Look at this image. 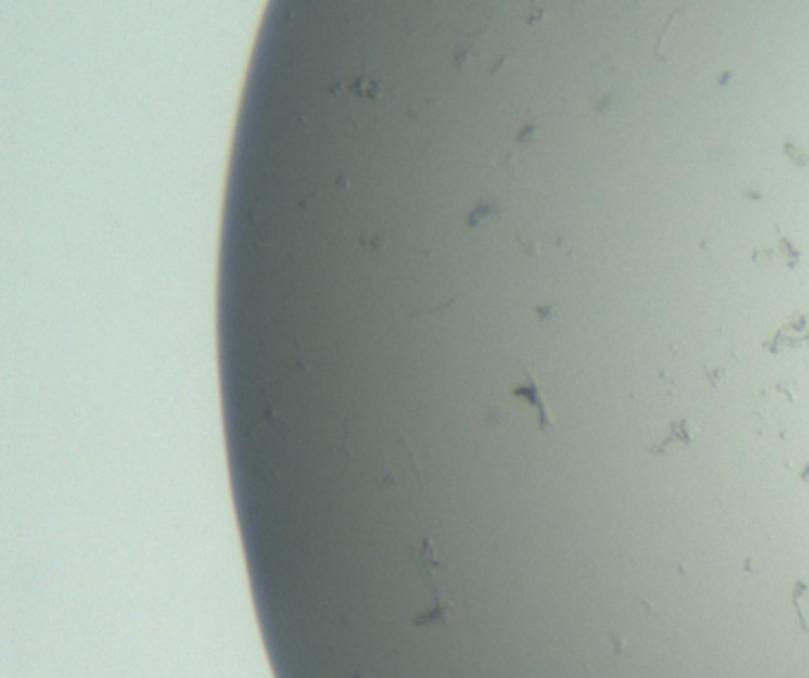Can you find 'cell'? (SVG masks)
Listing matches in <instances>:
<instances>
[{
	"label": "cell",
	"instance_id": "6da1fadb",
	"mask_svg": "<svg viewBox=\"0 0 809 678\" xmlns=\"http://www.w3.org/2000/svg\"><path fill=\"white\" fill-rule=\"evenodd\" d=\"M522 375H525V382L513 386L511 394L522 398V401H527L532 408L536 410V415H539V427L541 432H548L550 427H553V418H550V410L546 406V398H543V391H541V384H539V377L534 375L532 370L527 368V365H522Z\"/></svg>",
	"mask_w": 809,
	"mask_h": 678
},
{
	"label": "cell",
	"instance_id": "7a4b0ae2",
	"mask_svg": "<svg viewBox=\"0 0 809 678\" xmlns=\"http://www.w3.org/2000/svg\"><path fill=\"white\" fill-rule=\"evenodd\" d=\"M344 91H349L351 95H356V98H366V100H378L380 98V81L373 71H361L356 79L349 81V84L344 86Z\"/></svg>",
	"mask_w": 809,
	"mask_h": 678
}]
</instances>
